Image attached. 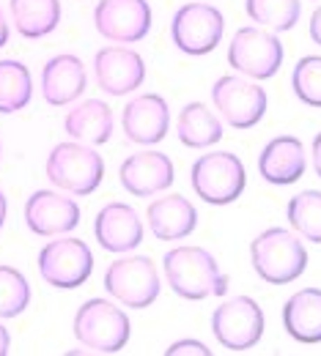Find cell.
Here are the masks:
<instances>
[{"label": "cell", "instance_id": "obj_23", "mask_svg": "<svg viewBox=\"0 0 321 356\" xmlns=\"http://www.w3.org/2000/svg\"><path fill=\"white\" fill-rule=\"evenodd\" d=\"M176 137L187 148L203 151L223 140V124L212 107H206L203 102H189L176 118Z\"/></svg>", "mask_w": 321, "mask_h": 356}, {"label": "cell", "instance_id": "obj_35", "mask_svg": "<svg viewBox=\"0 0 321 356\" xmlns=\"http://www.w3.org/2000/svg\"><path fill=\"white\" fill-rule=\"evenodd\" d=\"M6 214H8V200H6V195H3V189H0V230H3V225H6Z\"/></svg>", "mask_w": 321, "mask_h": 356}, {"label": "cell", "instance_id": "obj_7", "mask_svg": "<svg viewBox=\"0 0 321 356\" xmlns=\"http://www.w3.org/2000/svg\"><path fill=\"white\" fill-rule=\"evenodd\" d=\"M285 49L275 31L261 25H247L233 33L228 44V66L250 80H272L283 66Z\"/></svg>", "mask_w": 321, "mask_h": 356}, {"label": "cell", "instance_id": "obj_11", "mask_svg": "<svg viewBox=\"0 0 321 356\" xmlns=\"http://www.w3.org/2000/svg\"><path fill=\"white\" fill-rule=\"evenodd\" d=\"M212 102L223 121L233 129H253L256 124H261L269 107V96L258 86V80L239 74L217 77L212 86Z\"/></svg>", "mask_w": 321, "mask_h": 356}, {"label": "cell", "instance_id": "obj_20", "mask_svg": "<svg viewBox=\"0 0 321 356\" xmlns=\"http://www.w3.org/2000/svg\"><path fill=\"white\" fill-rule=\"evenodd\" d=\"M148 230L159 241H182L198 227V211L184 195H162L148 203Z\"/></svg>", "mask_w": 321, "mask_h": 356}, {"label": "cell", "instance_id": "obj_16", "mask_svg": "<svg viewBox=\"0 0 321 356\" xmlns=\"http://www.w3.org/2000/svg\"><path fill=\"white\" fill-rule=\"evenodd\" d=\"M124 137L135 145H157L171 129V107L159 93H140L121 113Z\"/></svg>", "mask_w": 321, "mask_h": 356}, {"label": "cell", "instance_id": "obj_31", "mask_svg": "<svg viewBox=\"0 0 321 356\" xmlns=\"http://www.w3.org/2000/svg\"><path fill=\"white\" fill-rule=\"evenodd\" d=\"M308 33H311V42L321 47V6L311 14V22H308Z\"/></svg>", "mask_w": 321, "mask_h": 356}, {"label": "cell", "instance_id": "obj_1", "mask_svg": "<svg viewBox=\"0 0 321 356\" xmlns=\"http://www.w3.org/2000/svg\"><path fill=\"white\" fill-rule=\"evenodd\" d=\"M162 268L171 291L187 302H203L209 296L228 293V274L206 247H173L165 252Z\"/></svg>", "mask_w": 321, "mask_h": 356}, {"label": "cell", "instance_id": "obj_2", "mask_svg": "<svg viewBox=\"0 0 321 356\" xmlns=\"http://www.w3.org/2000/svg\"><path fill=\"white\" fill-rule=\"evenodd\" d=\"M253 271L269 285H288L308 268V250L288 227H267L250 241Z\"/></svg>", "mask_w": 321, "mask_h": 356}, {"label": "cell", "instance_id": "obj_22", "mask_svg": "<svg viewBox=\"0 0 321 356\" xmlns=\"http://www.w3.org/2000/svg\"><path fill=\"white\" fill-rule=\"evenodd\" d=\"M283 329L305 346L321 343V288H302L283 305Z\"/></svg>", "mask_w": 321, "mask_h": 356}, {"label": "cell", "instance_id": "obj_5", "mask_svg": "<svg viewBox=\"0 0 321 356\" xmlns=\"http://www.w3.org/2000/svg\"><path fill=\"white\" fill-rule=\"evenodd\" d=\"M192 192L209 206H230L247 186L244 162L230 151H206L189 168Z\"/></svg>", "mask_w": 321, "mask_h": 356}, {"label": "cell", "instance_id": "obj_29", "mask_svg": "<svg viewBox=\"0 0 321 356\" xmlns=\"http://www.w3.org/2000/svg\"><path fill=\"white\" fill-rule=\"evenodd\" d=\"M291 88L302 104L321 107V55H305L297 60L291 72Z\"/></svg>", "mask_w": 321, "mask_h": 356}, {"label": "cell", "instance_id": "obj_12", "mask_svg": "<svg viewBox=\"0 0 321 356\" xmlns=\"http://www.w3.org/2000/svg\"><path fill=\"white\" fill-rule=\"evenodd\" d=\"M154 14L148 0H99L93 8V28L104 42L135 44L151 31Z\"/></svg>", "mask_w": 321, "mask_h": 356}, {"label": "cell", "instance_id": "obj_24", "mask_svg": "<svg viewBox=\"0 0 321 356\" xmlns=\"http://www.w3.org/2000/svg\"><path fill=\"white\" fill-rule=\"evenodd\" d=\"M14 28L22 39H45L61 25V0H8Z\"/></svg>", "mask_w": 321, "mask_h": 356}, {"label": "cell", "instance_id": "obj_10", "mask_svg": "<svg viewBox=\"0 0 321 356\" xmlns=\"http://www.w3.org/2000/svg\"><path fill=\"white\" fill-rule=\"evenodd\" d=\"M36 268L47 285L61 288V291H75L88 282L93 274V252L83 238H55L47 241L39 250Z\"/></svg>", "mask_w": 321, "mask_h": 356}, {"label": "cell", "instance_id": "obj_14", "mask_svg": "<svg viewBox=\"0 0 321 356\" xmlns=\"http://www.w3.org/2000/svg\"><path fill=\"white\" fill-rule=\"evenodd\" d=\"M25 225L36 236H66L80 225V206L75 197L52 192V189H36L25 200Z\"/></svg>", "mask_w": 321, "mask_h": 356}, {"label": "cell", "instance_id": "obj_17", "mask_svg": "<svg viewBox=\"0 0 321 356\" xmlns=\"http://www.w3.org/2000/svg\"><path fill=\"white\" fill-rule=\"evenodd\" d=\"M143 220L130 203H107L93 220V236L104 252L124 255L143 244Z\"/></svg>", "mask_w": 321, "mask_h": 356}, {"label": "cell", "instance_id": "obj_28", "mask_svg": "<svg viewBox=\"0 0 321 356\" xmlns=\"http://www.w3.org/2000/svg\"><path fill=\"white\" fill-rule=\"evenodd\" d=\"M31 305V282L19 268L0 264V321L17 318Z\"/></svg>", "mask_w": 321, "mask_h": 356}, {"label": "cell", "instance_id": "obj_4", "mask_svg": "<svg viewBox=\"0 0 321 356\" xmlns=\"http://www.w3.org/2000/svg\"><path fill=\"white\" fill-rule=\"evenodd\" d=\"M72 332L91 354H118L132 337V323L118 305L107 299H88L75 312Z\"/></svg>", "mask_w": 321, "mask_h": 356}, {"label": "cell", "instance_id": "obj_30", "mask_svg": "<svg viewBox=\"0 0 321 356\" xmlns=\"http://www.w3.org/2000/svg\"><path fill=\"white\" fill-rule=\"evenodd\" d=\"M212 356V351L206 348V343H201V340H176L168 351H165V356Z\"/></svg>", "mask_w": 321, "mask_h": 356}, {"label": "cell", "instance_id": "obj_26", "mask_svg": "<svg viewBox=\"0 0 321 356\" xmlns=\"http://www.w3.org/2000/svg\"><path fill=\"white\" fill-rule=\"evenodd\" d=\"M244 11L256 25L285 33L302 19V0H244Z\"/></svg>", "mask_w": 321, "mask_h": 356}, {"label": "cell", "instance_id": "obj_18", "mask_svg": "<svg viewBox=\"0 0 321 356\" xmlns=\"http://www.w3.org/2000/svg\"><path fill=\"white\" fill-rule=\"evenodd\" d=\"M88 88L86 66L77 55H52L42 69V99L49 107H69Z\"/></svg>", "mask_w": 321, "mask_h": 356}, {"label": "cell", "instance_id": "obj_32", "mask_svg": "<svg viewBox=\"0 0 321 356\" xmlns=\"http://www.w3.org/2000/svg\"><path fill=\"white\" fill-rule=\"evenodd\" d=\"M311 159H313V170L321 178V132L313 137V145H311Z\"/></svg>", "mask_w": 321, "mask_h": 356}, {"label": "cell", "instance_id": "obj_36", "mask_svg": "<svg viewBox=\"0 0 321 356\" xmlns=\"http://www.w3.org/2000/svg\"><path fill=\"white\" fill-rule=\"evenodd\" d=\"M0 151H3V148H0Z\"/></svg>", "mask_w": 321, "mask_h": 356}, {"label": "cell", "instance_id": "obj_15", "mask_svg": "<svg viewBox=\"0 0 321 356\" xmlns=\"http://www.w3.org/2000/svg\"><path fill=\"white\" fill-rule=\"evenodd\" d=\"M121 186L135 197H151L173 186L176 168L162 151H135L118 168Z\"/></svg>", "mask_w": 321, "mask_h": 356}, {"label": "cell", "instance_id": "obj_9", "mask_svg": "<svg viewBox=\"0 0 321 356\" xmlns=\"http://www.w3.org/2000/svg\"><path fill=\"white\" fill-rule=\"evenodd\" d=\"M264 310L253 296H233L217 305L212 312V334L214 340L233 354L250 351L264 337Z\"/></svg>", "mask_w": 321, "mask_h": 356}, {"label": "cell", "instance_id": "obj_8", "mask_svg": "<svg viewBox=\"0 0 321 356\" xmlns=\"http://www.w3.org/2000/svg\"><path fill=\"white\" fill-rule=\"evenodd\" d=\"M226 33V17L209 0L184 3L171 19V42L179 52L203 58L214 52Z\"/></svg>", "mask_w": 321, "mask_h": 356}, {"label": "cell", "instance_id": "obj_33", "mask_svg": "<svg viewBox=\"0 0 321 356\" xmlns=\"http://www.w3.org/2000/svg\"><path fill=\"white\" fill-rule=\"evenodd\" d=\"M11 351V334H8V329L0 323V356H6Z\"/></svg>", "mask_w": 321, "mask_h": 356}, {"label": "cell", "instance_id": "obj_27", "mask_svg": "<svg viewBox=\"0 0 321 356\" xmlns=\"http://www.w3.org/2000/svg\"><path fill=\"white\" fill-rule=\"evenodd\" d=\"M285 217L291 230L305 238L321 244V192L319 189H305L299 195H294L285 206Z\"/></svg>", "mask_w": 321, "mask_h": 356}, {"label": "cell", "instance_id": "obj_13", "mask_svg": "<svg viewBox=\"0 0 321 356\" xmlns=\"http://www.w3.org/2000/svg\"><path fill=\"white\" fill-rule=\"evenodd\" d=\"M93 77H96V86L107 96L135 93L146 83L143 55L130 44L102 47L93 55Z\"/></svg>", "mask_w": 321, "mask_h": 356}, {"label": "cell", "instance_id": "obj_6", "mask_svg": "<svg viewBox=\"0 0 321 356\" xmlns=\"http://www.w3.org/2000/svg\"><path fill=\"white\" fill-rule=\"evenodd\" d=\"M104 291L130 310H146L159 299L162 280L151 258L124 252L104 271Z\"/></svg>", "mask_w": 321, "mask_h": 356}, {"label": "cell", "instance_id": "obj_3", "mask_svg": "<svg viewBox=\"0 0 321 356\" xmlns=\"http://www.w3.org/2000/svg\"><path fill=\"white\" fill-rule=\"evenodd\" d=\"M45 173L49 184L66 195L88 197L104 181V159L86 143H58L47 154Z\"/></svg>", "mask_w": 321, "mask_h": 356}, {"label": "cell", "instance_id": "obj_34", "mask_svg": "<svg viewBox=\"0 0 321 356\" xmlns=\"http://www.w3.org/2000/svg\"><path fill=\"white\" fill-rule=\"evenodd\" d=\"M8 33H11V28H8V19H6V14L0 8V49L8 44Z\"/></svg>", "mask_w": 321, "mask_h": 356}, {"label": "cell", "instance_id": "obj_25", "mask_svg": "<svg viewBox=\"0 0 321 356\" xmlns=\"http://www.w3.org/2000/svg\"><path fill=\"white\" fill-rule=\"evenodd\" d=\"M33 99V77L22 60H0V115L19 113Z\"/></svg>", "mask_w": 321, "mask_h": 356}, {"label": "cell", "instance_id": "obj_19", "mask_svg": "<svg viewBox=\"0 0 321 356\" xmlns=\"http://www.w3.org/2000/svg\"><path fill=\"white\" fill-rule=\"evenodd\" d=\"M305 168H308L305 145L294 134H277L258 154V173L267 184L275 186L297 184L305 176Z\"/></svg>", "mask_w": 321, "mask_h": 356}, {"label": "cell", "instance_id": "obj_21", "mask_svg": "<svg viewBox=\"0 0 321 356\" xmlns=\"http://www.w3.org/2000/svg\"><path fill=\"white\" fill-rule=\"evenodd\" d=\"M116 129V115L107 102L102 99H83L77 107H72L63 118V132L77 143L86 145H104Z\"/></svg>", "mask_w": 321, "mask_h": 356}]
</instances>
